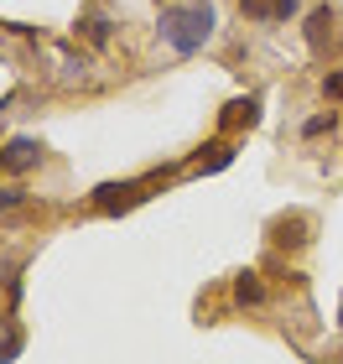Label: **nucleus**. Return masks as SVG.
<instances>
[{
    "label": "nucleus",
    "instance_id": "f257e3e1",
    "mask_svg": "<svg viewBox=\"0 0 343 364\" xmlns=\"http://www.w3.org/2000/svg\"><path fill=\"white\" fill-rule=\"evenodd\" d=\"M214 26H219V16L208 0H192V6H167L161 11V37H167L183 58H192L198 47L214 37Z\"/></svg>",
    "mask_w": 343,
    "mask_h": 364
},
{
    "label": "nucleus",
    "instance_id": "f03ea898",
    "mask_svg": "<svg viewBox=\"0 0 343 364\" xmlns=\"http://www.w3.org/2000/svg\"><path fill=\"white\" fill-rule=\"evenodd\" d=\"M338 26H343V21H338V11H333V6H317L312 16H307V47H312L317 58H328L333 47L343 42V31H338Z\"/></svg>",
    "mask_w": 343,
    "mask_h": 364
},
{
    "label": "nucleus",
    "instance_id": "7ed1b4c3",
    "mask_svg": "<svg viewBox=\"0 0 343 364\" xmlns=\"http://www.w3.org/2000/svg\"><path fill=\"white\" fill-rule=\"evenodd\" d=\"M151 182H104V188H94V208H104V213H125V208H136L146 203V193Z\"/></svg>",
    "mask_w": 343,
    "mask_h": 364
},
{
    "label": "nucleus",
    "instance_id": "20e7f679",
    "mask_svg": "<svg viewBox=\"0 0 343 364\" xmlns=\"http://www.w3.org/2000/svg\"><path fill=\"white\" fill-rule=\"evenodd\" d=\"M255 120H260V99H255V94H244V99H229V105H224L219 130H224V136H234V130H250Z\"/></svg>",
    "mask_w": 343,
    "mask_h": 364
},
{
    "label": "nucleus",
    "instance_id": "39448f33",
    "mask_svg": "<svg viewBox=\"0 0 343 364\" xmlns=\"http://www.w3.org/2000/svg\"><path fill=\"white\" fill-rule=\"evenodd\" d=\"M37 156H42L37 141L16 136V141H6V151H0V172H26V167H37Z\"/></svg>",
    "mask_w": 343,
    "mask_h": 364
},
{
    "label": "nucleus",
    "instance_id": "423d86ee",
    "mask_svg": "<svg viewBox=\"0 0 343 364\" xmlns=\"http://www.w3.org/2000/svg\"><path fill=\"white\" fill-rule=\"evenodd\" d=\"M229 161H234L229 141H214V146H203V151H198V161H192V167H198V172H224Z\"/></svg>",
    "mask_w": 343,
    "mask_h": 364
},
{
    "label": "nucleus",
    "instance_id": "0eeeda50",
    "mask_svg": "<svg viewBox=\"0 0 343 364\" xmlns=\"http://www.w3.org/2000/svg\"><path fill=\"white\" fill-rule=\"evenodd\" d=\"M276 240L291 245V250H297V245H307V219H297V213H291V219H276Z\"/></svg>",
    "mask_w": 343,
    "mask_h": 364
},
{
    "label": "nucleus",
    "instance_id": "6e6552de",
    "mask_svg": "<svg viewBox=\"0 0 343 364\" xmlns=\"http://www.w3.org/2000/svg\"><path fill=\"white\" fill-rule=\"evenodd\" d=\"M260 296H266V291H260V281H255V271H244V276L234 281V302H239V307H255Z\"/></svg>",
    "mask_w": 343,
    "mask_h": 364
},
{
    "label": "nucleus",
    "instance_id": "1a4fd4ad",
    "mask_svg": "<svg viewBox=\"0 0 343 364\" xmlns=\"http://www.w3.org/2000/svg\"><path fill=\"white\" fill-rule=\"evenodd\" d=\"M276 6H281V0H239V11L250 16V21H276Z\"/></svg>",
    "mask_w": 343,
    "mask_h": 364
},
{
    "label": "nucleus",
    "instance_id": "9d476101",
    "mask_svg": "<svg viewBox=\"0 0 343 364\" xmlns=\"http://www.w3.org/2000/svg\"><path fill=\"white\" fill-rule=\"evenodd\" d=\"M78 26H84V37H89L94 47H104V42H109V21H104V16H84Z\"/></svg>",
    "mask_w": 343,
    "mask_h": 364
},
{
    "label": "nucleus",
    "instance_id": "9b49d317",
    "mask_svg": "<svg viewBox=\"0 0 343 364\" xmlns=\"http://www.w3.org/2000/svg\"><path fill=\"white\" fill-rule=\"evenodd\" d=\"M322 94H328V99H343V68L322 78Z\"/></svg>",
    "mask_w": 343,
    "mask_h": 364
},
{
    "label": "nucleus",
    "instance_id": "f8f14e48",
    "mask_svg": "<svg viewBox=\"0 0 343 364\" xmlns=\"http://www.w3.org/2000/svg\"><path fill=\"white\" fill-rule=\"evenodd\" d=\"M302 130H307V136H322V130H333V114H317V120H307Z\"/></svg>",
    "mask_w": 343,
    "mask_h": 364
},
{
    "label": "nucleus",
    "instance_id": "ddd939ff",
    "mask_svg": "<svg viewBox=\"0 0 343 364\" xmlns=\"http://www.w3.org/2000/svg\"><path fill=\"white\" fill-rule=\"evenodd\" d=\"M16 349H21V338H16V333L0 338V359H16Z\"/></svg>",
    "mask_w": 343,
    "mask_h": 364
},
{
    "label": "nucleus",
    "instance_id": "4468645a",
    "mask_svg": "<svg viewBox=\"0 0 343 364\" xmlns=\"http://www.w3.org/2000/svg\"><path fill=\"white\" fill-rule=\"evenodd\" d=\"M291 11H297V0H281V6H276V21H286Z\"/></svg>",
    "mask_w": 343,
    "mask_h": 364
},
{
    "label": "nucleus",
    "instance_id": "2eb2a0df",
    "mask_svg": "<svg viewBox=\"0 0 343 364\" xmlns=\"http://www.w3.org/2000/svg\"><path fill=\"white\" fill-rule=\"evenodd\" d=\"M338 323H343V307H338Z\"/></svg>",
    "mask_w": 343,
    "mask_h": 364
}]
</instances>
